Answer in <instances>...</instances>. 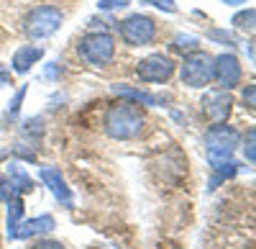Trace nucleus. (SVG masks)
<instances>
[{"mask_svg":"<svg viewBox=\"0 0 256 249\" xmlns=\"http://www.w3.org/2000/svg\"><path fill=\"white\" fill-rule=\"evenodd\" d=\"M8 185H10V190L16 193V195H20V193H28L31 188H34V180L28 177V172H26V167L20 162H10V167H8Z\"/></svg>","mask_w":256,"mask_h":249,"instance_id":"14","label":"nucleus"},{"mask_svg":"<svg viewBox=\"0 0 256 249\" xmlns=\"http://www.w3.org/2000/svg\"><path fill=\"white\" fill-rule=\"evenodd\" d=\"M126 6H131V0H100L98 3L100 11H120Z\"/></svg>","mask_w":256,"mask_h":249,"instance_id":"22","label":"nucleus"},{"mask_svg":"<svg viewBox=\"0 0 256 249\" xmlns=\"http://www.w3.org/2000/svg\"><path fill=\"white\" fill-rule=\"evenodd\" d=\"M64 21L62 8L56 6H36L34 11L26 13L24 18V34L34 41H44L49 36H54Z\"/></svg>","mask_w":256,"mask_h":249,"instance_id":"3","label":"nucleus"},{"mask_svg":"<svg viewBox=\"0 0 256 249\" xmlns=\"http://www.w3.org/2000/svg\"><path fill=\"white\" fill-rule=\"evenodd\" d=\"M59 75H62V65H59V62H52V65H46V72H44L46 80H56Z\"/></svg>","mask_w":256,"mask_h":249,"instance_id":"25","label":"nucleus"},{"mask_svg":"<svg viewBox=\"0 0 256 249\" xmlns=\"http://www.w3.org/2000/svg\"><path fill=\"white\" fill-rule=\"evenodd\" d=\"M223 6H246V0H218Z\"/></svg>","mask_w":256,"mask_h":249,"instance_id":"28","label":"nucleus"},{"mask_svg":"<svg viewBox=\"0 0 256 249\" xmlns=\"http://www.w3.org/2000/svg\"><path fill=\"white\" fill-rule=\"evenodd\" d=\"M136 75H138L141 82H146V85H164V82H169L174 75V59L169 54L154 52V54L144 57L136 65Z\"/></svg>","mask_w":256,"mask_h":249,"instance_id":"7","label":"nucleus"},{"mask_svg":"<svg viewBox=\"0 0 256 249\" xmlns=\"http://www.w3.org/2000/svg\"><path fill=\"white\" fill-rule=\"evenodd\" d=\"M238 141H241V134L233 129V126H226V123H212V126L205 131V154H208V162L216 177L210 182V190L226 177H233L238 172V164L233 162V154L238 149Z\"/></svg>","mask_w":256,"mask_h":249,"instance_id":"1","label":"nucleus"},{"mask_svg":"<svg viewBox=\"0 0 256 249\" xmlns=\"http://www.w3.org/2000/svg\"><path fill=\"white\" fill-rule=\"evenodd\" d=\"M118 34L123 36L128 47H146L156 39V21L152 16L134 13L118 24Z\"/></svg>","mask_w":256,"mask_h":249,"instance_id":"6","label":"nucleus"},{"mask_svg":"<svg viewBox=\"0 0 256 249\" xmlns=\"http://www.w3.org/2000/svg\"><path fill=\"white\" fill-rule=\"evenodd\" d=\"M144 126H146V116H144V108L136 106L131 100H118L113 106L105 111L102 116V129L110 139L116 141H131L136 136L144 134Z\"/></svg>","mask_w":256,"mask_h":249,"instance_id":"2","label":"nucleus"},{"mask_svg":"<svg viewBox=\"0 0 256 249\" xmlns=\"http://www.w3.org/2000/svg\"><path fill=\"white\" fill-rule=\"evenodd\" d=\"M10 195H16V193L10 190V185H8V177H6V175H0V200H8Z\"/></svg>","mask_w":256,"mask_h":249,"instance_id":"24","label":"nucleus"},{"mask_svg":"<svg viewBox=\"0 0 256 249\" xmlns=\"http://www.w3.org/2000/svg\"><path fill=\"white\" fill-rule=\"evenodd\" d=\"M24 98H26V88H20L16 95H13V100L8 103V111H6V121H13L16 116H18V111H20V106H24Z\"/></svg>","mask_w":256,"mask_h":249,"instance_id":"17","label":"nucleus"},{"mask_svg":"<svg viewBox=\"0 0 256 249\" xmlns=\"http://www.w3.org/2000/svg\"><path fill=\"white\" fill-rule=\"evenodd\" d=\"M208 36H210V39H216V41H220V44H226V47H236V39H233V34H230V31H223V29H210V31H208Z\"/></svg>","mask_w":256,"mask_h":249,"instance_id":"19","label":"nucleus"},{"mask_svg":"<svg viewBox=\"0 0 256 249\" xmlns=\"http://www.w3.org/2000/svg\"><path fill=\"white\" fill-rule=\"evenodd\" d=\"M100 249H105V246H100Z\"/></svg>","mask_w":256,"mask_h":249,"instance_id":"29","label":"nucleus"},{"mask_svg":"<svg viewBox=\"0 0 256 249\" xmlns=\"http://www.w3.org/2000/svg\"><path fill=\"white\" fill-rule=\"evenodd\" d=\"M244 77V67L236 54H220V57H212V80L218 82L220 90H233L241 82Z\"/></svg>","mask_w":256,"mask_h":249,"instance_id":"8","label":"nucleus"},{"mask_svg":"<svg viewBox=\"0 0 256 249\" xmlns=\"http://www.w3.org/2000/svg\"><path fill=\"white\" fill-rule=\"evenodd\" d=\"M6 203H8V236L13 239L16 226L20 223V216H24V200H20V195H10Z\"/></svg>","mask_w":256,"mask_h":249,"instance_id":"15","label":"nucleus"},{"mask_svg":"<svg viewBox=\"0 0 256 249\" xmlns=\"http://www.w3.org/2000/svg\"><path fill=\"white\" fill-rule=\"evenodd\" d=\"M54 229H56L54 216L52 213H44V216H36V218H28V221H20L16 226L13 239H31V236L46 234V231H54Z\"/></svg>","mask_w":256,"mask_h":249,"instance_id":"11","label":"nucleus"},{"mask_svg":"<svg viewBox=\"0 0 256 249\" xmlns=\"http://www.w3.org/2000/svg\"><path fill=\"white\" fill-rule=\"evenodd\" d=\"M244 103L248 108H254V85H248L246 90H244Z\"/></svg>","mask_w":256,"mask_h":249,"instance_id":"27","label":"nucleus"},{"mask_svg":"<svg viewBox=\"0 0 256 249\" xmlns=\"http://www.w3.org/2000/svg\"><path fill=\"white\" fill-rule=\"evenodd\" d=\"M180 77H182V85L187 88H205L212 82V57L208 52H187L182 59V67H180Z\"/></svg>","mask_w":256,"mask_h":249,"instance_id":"5","label":"nucleus"},{"mask_svg":"<svg viewBox=\"0 0 256 249\" xmlns=\"http://www.w3.org/2000/svg\"><path fill=\"white\" fill-rule=\"evenodd\" d=\"M200 106H202V116L210 123H226L233 111V98L226 90H210L202 95Z\"/></svg>","mask_w":256,"mask_h":249,"instance_id":"9","label":"nucleus"},{"mask_svg":"<svg viewBox=\"0 0 256 249\" xmlns=\"http://www.w3.org/2000/svg\"><path fill=\"white\" fill-rule=\"evenodd\" d=\"M77 54L82 62H88L90 67H108L116 57V39L108 31H95L80 39Z\"/></svg>","mask_w":256,"mask_h":249,"instance_id":"4","label":"nucleus"},{"mask_svg":"<svg viewBox=\"0 0 256 249\" xmlns=\"http://www.w3.org/2000/svg\"><path fill=\"white\" fill-rule=\"evenodd\" d=\"M254 21H256V11H254V8H246V11H241V13L233 16L230 24L236 26L238 31H254Z\"/></svg>","mask_w":256,"mask_h":249,"instance_id":"16","label":"nucleus"},{"mask_svg":"<svg viewBox=\"0 0 256 249\" xmlns=\"http://www.w3.org/2000/svg\"><path fill=\"white\" fill-rule=\"evenodd\" d=\"M38 180L46 185L52 190V195L64 205V208H72L74 205V195H72V188L67 185V180L62 177V172L56 167H38Z\"/></svg>","mask_w":256,"mask_h":249,"instance_id":"10","label":"nucleus"},{"mask_svg":"<svg viewBox=\"0 0 256 249\" xmlns=\"http://www.w3.org/2000/svg\"><path fill=\"white\" fill-rule=\"evenodd\" d=\"M144 6H154V8H159V11H164V13H174L177 11V3L174 0H141Z\"/></svg>","mask_w":256,"mask_h":249,"instance_id":"20","label":"nucleus"},{"mask_svg":"<svg viewBox=\"0 0 256 249\" xmlns=\"http://www.w3.org/2000/svg\"><path fill=\"white\" fill-rule=\"evenodd\" d=\"M113 93L120 95V100H131V103H136V106H164V103H166L164 95H154L148 90H138L134 85H126V82L113 85Z\"/></svg>","mask_w":256,"mask_h":249,"instance_id":"12","label":"nucleus"},{"mask_svg":"<svg viewBox=\"0 0 256 249\" xmlns=\"http://www.w3.org/2000/svg\"><path fill=\"white\" fill-rule=\"evenodd\" d=\"M41 59H44V49H41V47H36V44H20L13 52V62H10V65H13L16 75H26Z\"/></svg>","mask_w":256,"mask_h":249,"instance_id":"13","label":"nucleus"},{"mask_svg":"<svg viewBox=\"0 0 256 249\" xmlns=\"http://www.w3.org/2000/svg\"><path fill=\"white\" fill-rule=\"evenodd\" d=\"M254 139H256V134H254V129H248L246 141H244V154H246V162H248V164L256 162V154H254Z\"/></svg>","mask_w":256,"mask_h":249,"instance_id":"21","label":"nucleus"},{"mask_svg":"<svg viewBox=\"0 0 256 249\" xmlns=\"http://www.w3.org/2000/svg\"><path fill=\"white\" fill-rule=\"evenodd\" d=\"M10 80H13L10 70H8L6 65H0V88H3V85H10Z\"/></svg>","mask_w":256,"mask_h":249,"instance_id":"26","label":"nucleus"},{"mask_svg":"<svg viewBox=\"0 0 256 249\" xmlns=\"http://www.w3.org/2000/svg\"><path fill=\"white\" fill-rule=\"evenodd\" d=\"M200 44V41L195 39V36H190V34H177L174 36V44H172V49H177V52H184V49H192L195 52V47Z\"/></svg>","mask_w":256,"mask_h":249,"instance_id":"18","label":"nucleus"},{"mask_svg":"<svg viewBox=\"0 0 256 249\" xmlns=\"http://www.w3.org/2000/svg\"><path fill=\"white\" fill-rule=\"evenodd\" d=\"M31 249H64V244L56 239H41V241L31 244Z\"/></svg>","mask_w":256,"mask_h":249,"instance_id":"23","label":"nucleus"}]
</instances>
